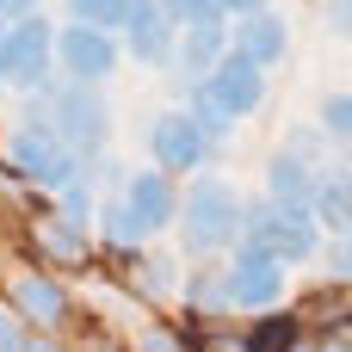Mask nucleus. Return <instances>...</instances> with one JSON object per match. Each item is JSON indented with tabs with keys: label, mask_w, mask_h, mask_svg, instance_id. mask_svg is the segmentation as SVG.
Here are the masks:
<instances>
[{
	"label": "nucleus",
	"mask_w": 352,
	"mask_h": 352,
	"mask_svg": "<svg viewBox=\"0 0 352 352\" xmlns=\"http://www.w3.org/2000/svg\"><path fill=\"white\" fill-rule=\"evenodd\" d=\"M223 297L235 309H272L285 297V260L266 254L260 241H241L229 248V266H223Z\"/></svg>",
	"instance_id": "423d86ee"
},
{
	"label": "nucleus",
	"mask_w": 352,
	"mask_h": 352,
	"mask_svg": "<svg viewBox=\"0 0 352 352\" xmlns=\"http://www.w3.org/2000/svg\"><path fill=\"white\" fill-rule=\"evenodd\" d=\"M322 266H328V278H352V229H346V235H334V241H328V254H322Z\"/></svg>",
	"instance_id": "5701e85b"
},
{
	"label": "nucleus",
	"mask_w": 352,
	"mask_h": 352,
	"mask_svg": "<svg viewBox=\"0 0 352 352\" xmlns=\"http://www.w3.org/2000/svg\"><path fill=\"white\" fill-rule=\"evenodd\" d=\"M136 352H179L173 346V334H161V328H148V334H142V346Z\"/></svg>",
	"instance_id": "cd10ccee"
},
{
	"label": "nucleus",
	"mask_w": 352,
	"mask_h": 352,
	"mask_svg": "<svg viewBox=\"0 0 352 352\" xmlns=\"http://www.w3.org/2000/svg\"><path fill=\"white\" fill-rule=\"evenodd\" d=\"M173 43H179V25L161 12V0H148V6H136V12L124 19V56H130V62L167 68V62H173Z\"/></svg>",
	"instance_id": "9b49d317"
},
{
	"label": "nucleus",
	"mask_w": 352,
	"mask_h": 352,
	"mask_svg": "<svg viewBox=\"0 0 352 352\" xmlns=\"http://www.w3.org/2000/svg\"><path fill=\"white\" fill-rule=\"evenodd\" d=\"M266 6H272V0H217V12H223V19H241V12H266Z\"/></svg>",
	"instance_id": "bb28decb"
},
{
	"label": "nucleus",
	"mask_w": 352,
	"mask_h": 352,
	"mask_svg": "<svg viewBox=\"0 0 352 352\" xmlns=\"http://www.w3.org/2000/svg\"><path fill=\"white\" fill-rule=\"evenodd\" d=\"M136 285H142V297H173V260H148V266H136Z\"/></svg>",
	"instance_id": "412c9836"
},
{
	"label": "nucleus",
	"mask_w": 352,
	"mask_h": 352,
	"mask_svg": "<svg viewBox=\"0 0 352 352\" xmlns=\"http://www.w3.org/2000/svg\"><path fill=\"white\" fill-rule=\"evenodd\" d=\"M334 352H340V346H334Z\"/></svg>",
	"instance_id": "7c9ffc66"
},
{
	"label": "nucleus",
	"mask_w": 352,
	"mask_h": 352,
	"mask_svg": "<svg viewBox=\"0 0 352 352\" xmlns=\"http://www.w3.org/2000/svg\"><path fill=\"white\" fill-rule=\"evenodd\" d=\"M210 148H217V142L192 124V111H161V118L148 124V155H155L161 173H198Z\"/></svg>",
	"instance_id": "1a4fd4ad"
},
{
	"label": "nucleus",
	"mask_w": 352,
	"mask_h": 352,
	"mask_svg": "<svg viewBox=\"0 0 352 352\" xmlns=\"http://www.w3.org/2000/svg\"><path fill=\"white\" fill-rule=\"evenodd\" d=\"M56 62H62L68 80H105L124 62V43H118V31H99V25H74L68 19V31H56Z\"/></svg>",
	"instance_id": "6e6552de"
},
{
	"label": "nucleus",
	"mask_w": 352,
	"mask_h": 352,
	"mask_svg": "<svg viewBox=\"0 0 352 352\" xmlns=\"http://www.w3.org/2000/svg\"><path fill=\"white\" fill-rule=\"evenodd\" d=\"M229 56V19H198V25H179V43H173V68L186 80H204L217 62Z\"/></svg>",
	"instance_id": "f8f14e48"
},
{
	"label": "nucleus",
	"mask_w": 352,
	"mask_h": 352,
	"mask_svg": "<svg viewBox=\"0 0 352 352\" xmlns=\"http://www.w3.org/2000/svg\"><path fill=\"white\" fill-rule=\"evenodd\" d=\"M74 25H99V31H118L124 25V6L118 0H62Z\"/></svg>",
	"instance_id": "6ab92c4d"
},
{
	"label": "nucleus",
	"mask_w": 352,
	"mask_h": 352,
	"mask_svg": "<svg viewBox=\"0 0 352 352\" xmlns=\"http://www.w3.org/2000/svg\"><path fill=\"white\" fill-rule=\"evenodd\" d=\"M0 155H6V167H12L19 179H31V186H43V192H56V186H68V179L80 173V155H74L56 130H37V124H19Z\"/></svg>",
	"instance_id": "39448f33"
},
{
	"label": "nucleus",
	"mask_w": 352,
	"mask_h": 352,
	"mask_svg": "<svg viewBox=\"0 0 352 352\" xmlns=\"http://www.w3.org/2000/svg\"><path fill=\"white\" fill-rule=\"evenodd\" d=\"M322 130L340 142L352 155V93H334V99H322Z\"/></svg>",
	"instance_id": "aec40b11"
},
{
	"label": "nucleus",
	"mask_w": 352,
	"mask_h": 352,
	"mask_svg": "<svg viewBox=\"0 0 352 352\" xmlns=\"http://www.w3.org/2000/svg\"><path fill=\"white\" fill-rule=\"evenodd\" d=\"M161 12L173 25H198V19H217V0H161Z\"/></svg>",
	"instance_id": "4be33fe9"
},
{
	"label": "nucleus",
	"mask_w": 352,
	"mask_h": 352,
	"mask_svg": "<svg viewBox=\"0 0 352 352\" xmlns=\"http://www.w3.org/2000/svg\"><path fill=\"white\" fill-rule=\"evenodd\" d=\"M328 31L352 37V0H328Z\"/></svg>",
	"instance_id": "393cba45"
},
{
	"label": "nucleus",
	"mask_w": 352,
	"mask_h": 352,
	"mask_svg": "<svg viewBox=\"0 0 352 352\" xmlns=\"http://www.w3.org/2000/svg\"><path fill=\"white\" fill-rule=\"evenodd\" d=\"M204 87H210V99H217L229 118H248V111H260V99H266V68L248 62L241 50H229V56L204 74Z\"/></svg>",
	"instance_id": "9d476101"
},
{
	"label": "nucleus",
	"mask_w": 352,
	"mask_h": 352,
	"mask_svg": "<svg viewBox=\"0 0 352 352\" xmlns=\"http://www.w3.org/2000/svg\"><path fill=\"white\" fill-rule=\"evenodd\" d=\"M50 62H56V31H50V19H43V12L12 19V25H6V87H19V93L50 87Z\"/></svg>",
	"instance_id": "0eeeda50"
},
{
	"label": "nucleus",
	"mask_w": 352,
	"mask_h": 352,
	"mask_svg": "<svg viewBox=\"0 0 352 352\" xmlns=\"http://www.w3.org/2000/svg\"><path fill=\"white\" fill-rule=\"evenodd\" d=\"M43 105H50V130H56L80 161H99V155H105V142H111V99L99 93V80L43 87Z\"/></svg>",
	"instance_id": "7ed1b4c3"
},
{
	"label": "nucleus",
	"mask_w": 352,
	"mask_h": 352,
	"mask_svg": "<svg viewBox=\"0 0 352 352\" xmlns=\"http://www.w3.org/2000/svg\"><path fill=\"white\" fill-rule=\"evenodd\" d=\"M0 87H6V19H0Z\"/></svg>",
	"instance_id": "c85d7f7f"
},
{
	"label": "nucleus",
	"mask_w": 352,
	"mask_h": 352,
	"mask_svg": "<svg viewBox=\"0 0 352 352\" xmlns=\"http://www.w3.org/2000/svg\"><path fill=\"white\" fill-rule=\"evenodd\" d=\"M229 50H241L248 62H260V68H272V62H285L291 56V31H285V19L266 6V12H241L235 19V31H229Z\"/></svg>",
	"instance_id": "ddd939ff"
},
{
	"label": "nucleus",
	"mask_w": 352,
	"mask_h": 352,
	"mask_svg": "<svg viewBox=\"0 0 352 352\" xmlns=\"http://www.w3.org/2000/svg\"><path fill=\"white\" fill-rule=\"evenodd\" d=\"M179 217V192H173V173H161V167H136V173H124V186H118V198L105 204V235H111V248H124V254H136L148 235H161L167 223Z\"/></svg>",
	"instance_id": "f257e3e1"
},
{
	"label": "nucleus",
	"mask_w": 352,
	"mask_h": 352,
	"mask_svg": "<svg viewBox=\"0 0 352 352\" xmlns=\"http://www.w3.org/2000/svg\"><path fill=\"white\" fill-rule=\"evenodd\" d=\"M25 346H31V340H25V322L0 309V352H25Z\"/></svg>",
	"instance_id": "b1692460"
},
{
	"label": "nucleus",
	"mask_w": 352,
	"mask_h": 352,
	"mask_svg": "<svg viewBox=\"0 0 352 352\" xmlns=\"http://www.w3.org/2000/svg\"><path fill=\"white\" fill-rule=\"evenodd\" d=\"M186 111H192V124H198L210 142H223V136H229V124H235V118L210 99V87H204V80H192V105H186Z\"/></svg>",
	"instance_id": "a211bd4d"
},
{
	"label": "nucleus",
	"mask_w": 352,
	"mask_h": 352,
	"mask_svg": "<svg viewBox=\"0 0 352 352\" xmlns=\"http://www.w3.org/2000/svg\"><path fill=\"white\" fill-rule=\"evenodd\" d=\"M12 316L31 322V328H62L68 291H62L56 278H43V272H19V278H12Z\"/></svg>",
	"instance_id": "4468645a"
},
{
	"label": "nucleus",
	"mask_w": 352,
	"mask_h": 352,
	"mask_svg": "<svg viewBox=\"0 0 352 352\" xmlns=\"http://www.w3.org/2000/svg\"><path fill=\"white\" fill-rule=\"evenodd\" d=\"M31 12H43V0H0V19L12 25V19H31Z\"/></svg>",
	"instance_id": "a878e982"
},
{
	"label": "nucleus",
	"mask_w": 352,
	"mask_h": 352,
	"mask_svg": "<svg viewBox=\"0 0 352 352\" xmlns=\"http://www.w3.org/2000/svg\"><path fill=\"white\" fill-rule=\"evenodd\" d=\"M37 241H43V254H50L56 266L87 260V229H74V223H62V217H43V223H37Z\"/></svg>",
	"instance_id": "f3484780"
},
{
	"label": "nucleus",
	"mask_w": 352,
	"mask_h": 352,
	"mask_svg": "<svg viewBox=\"0 0 352 352\" xmlns=\"http://www.w3.org/2000/svg\"><path fill=\"white\" fill-rule=\"evenodd\" d=\"M309 192H316V161L297 155V148H278V155L266 161V198H278V204H309Z\"/></svg>",
	"instance_id": "dca6fc26"
},
{
	"label": "nucleus",
	"mask_w": 352,
	"mask_h": 352,
	"mask_svg": "<svg viewBox=\"0 0 352 352\" xmlns=\"http://www.w3.org/2000/svg\"><path fill=\"white\" fill-rule=\"evenodd\" d=\"M309 217L322 223V235H346V229H352V173H346V167H316Z\"/></svg>",
	"instance_id": "2eb2a0df"
},
{
	"label": "nucleus",
	"mask_w": 352,
	"mask_h": 352,
	"mask_svg": "<svg viewBox=\"0 0 352 352\" xmlns=\"http://www.w3.org/2000/svg\"><path fill=\"white\" fill-rule=\"evenodd\" d=\"M179 241H186V254L192 260H217V254H229L235 241H241V192L229 186V179H192V192L179 198Z\"/></svg>",
	"instance_id": "f03ea898"
},
{
	"label": "nucleus",
	"mask_w": 352,
	"mask_h": 352,
	"mask_svg": "<svg viewBox=\"0 0 352 352\" xmlns=\"http://www.w3.org/2000/svg\"><path fill=\"white\" fill-rule=\"evenodd\" d=\"M241 241H260L266 254H278L285 266H303L322 248V223L309 217V204H278V198H241Z\"/></svg>",
	"instance_id": "20e7f679"
},
{
	"label": "nucleus",
	"mask_w": 352,
	"mask_h": 352,
	"mask_svg": "<svg viewBox=\"0 0 352 352\" xmlns=\"http://www.w3.org/2000/svg\"><path fill=\"white\" fill-rule=\"evenodd\" d=\"M25 352H62V346H25Z\"/></svg>",
	"instance_id": "c756f323"
}]
</instances>
